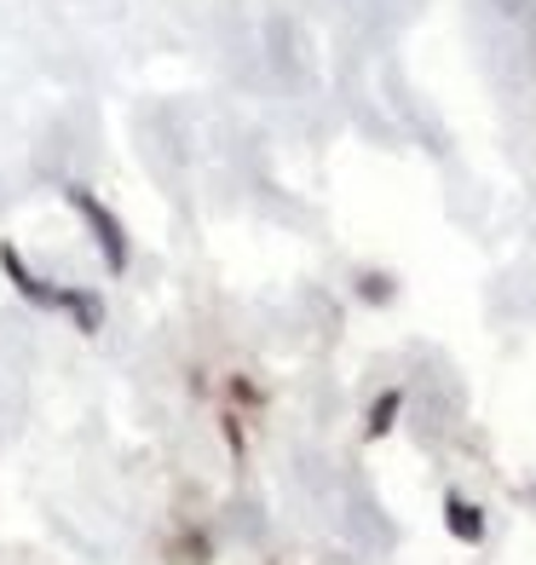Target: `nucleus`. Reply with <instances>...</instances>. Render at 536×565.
<instances>
[{
  "label": "nucleus",
  "instance_id": "5",
  "mask_svg": "<svg viewBox=\"0 0 536 565\" xmlns=\"http://www.w3.org/2000/svg\"><path fill=\"white\" fill-rule=\"evenodd\" d=\"M357 295H364L369 306H387L393 300V277L387 271H357Z\"/></svg>",
  "mask_w": 536,
  "mask_h": 565
},
{
  "label": "nucleus",
  "instance_id": "4",
  "mask_svg": "<svg viewBox=\"0 0 536 565\" xmlns=\"http://www.w3.org/2000/svg\"><path fill=\"white\" fill-rule=\"evenodd\" d=\"M398 409H404V393H398V387H387V393H380V398L369 404V422H364L369 439H387V433L398 427Z\"/></svg>",
  "mask_w": 536,
  "mask_h": 565
},
{
  "label": "nucleus",
  "instance_id": "2",
  "mask_svg": "<svg viewBox=\"0 0 536 565\" xmlns=\"http://www.w3.org/2000/svg\"><path fill=\"white\" fill-rule=\"evenodd\" d=\"M64 202L82 214V225H87V237H93V248H98V260H105V271H110V277H127V266H133V243H127L121 214H116L98 191H87L82 179H69V185H64Z\"/></svg>",
  "mask_w": 536,
  "mask_h": 565
},
{
  "label": "nucleus",
  "instance_id": "3",
  "mask_svg": "<svg viewBox=\"0 0 536 565\" xmlns=\"http://www.w3.org/2000/svg\"><path fill=\"white\" fill-rule=\"evenodd\" d=\"M444 531L455 536V543L479 548V543H484V508L468 502L462 491H450V497H444Z\"/></svg>",
  "mask_w": 536,
  "mask_h": 565
},
{
  "label": "nucleus",
  "instance_id": "1",
  "mask_svg": "<svg viewBox=\"0 0 536 565\" xmlns=\"http://www.w3.org/2000/svg\"><path fill=\"white\" fill-rule=\"evenodd\" d=\"M0 271H7V282L18 289V300L41 306V312H64L75 329H82V335H98V329H105V295L82 289V282H58V277L35 271L18 254V243H0Z\"/></svg>",
  "mask_w": 536,
  "mask_h": 565
}]
</instances>
